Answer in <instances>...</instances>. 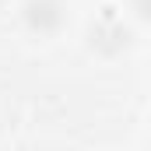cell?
I'll list each match as a JSON object with an SVG mask.
<instances>
[{
  "label": "cell",
  "instance_id": "1",
  "mask_svg": "<svg viewBox=\"0 0 151 151\" xmlns=\"http://www.w3.org/2000/svg\"><path fill=\"white\" fill-rule=\"evenodd\" d=\"M21 21L35 39H56L67 28V4L63 0H25Z\"/></svg>",
  "mask_w": 151,
  "mask_h": 151
},
{
  "label": "cell",
  "instance_id": "2",
  "mask_svg": "<svg viewBox=\"0 0 151 151\" xmlns=\"http://www.w3.org/2000/svg\"><path fill=\"white\" fill-rule=\"evenodd\" d=\"M130 42H134V32H130L116 14H102V18L91 25V32H88V46H91L99 56H106V60L123 56V53L130 49Z\"/></svg>",
  "mask_w": 151,
  "mask_h": 151
},
{
  "label": "cell",
  "instance_id": "3",
  "mask_svg": "<svg viewBox=\"0 0 151 151\" xmlns=\"http://www.w3.org/2000/svg\"><path fill=\"white\" fill-rule=\"evenodd\" d=\"M130 11H134L141 21H151V0H130Z\"/></svg>",
  "mask_w": 151,
  "mask_h": 151
}]
</instances>
